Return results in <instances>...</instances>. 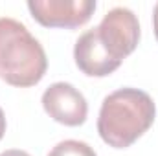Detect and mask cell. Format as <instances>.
Wrapping results in <instances>:
<instances>
[{
  "instance_id": "cell-1",
  "label": "cell",
  "mask_w": 158,
  "mask_h": 156,
  "mask_svg": "<svg viewBox=\"0 0 158 156\" xmlns=\"http://www.w3.org/2000/svg\"><path fill=\"white\" fill-rule=\"evenodd\" d=\"M156 107L153 97L138 88H119L109 94L99 109L98 132L114 147L127 149L155 123Z\"/></svg>"
},
{
  "instance_id": "cell-2",
  "label": "cell",
  "mask_w": 158,
  "mask_h": 156,
  "mask_svg": "<svg viewBox=\"0 0 158 156\" xmlns=\"http://www.w3.org/2000/svg\"><path fill=\"white\" fill-rule=\"evenodd\" d=\"M48 59L30 30L9 17L0 18V77L11 86H35L44 77Z\"/></svg>"
},
{
  "instance_id": "cell-3",
  "label": "cell",
  "mask_w": 158,
  "mask_h": 156,
  "mask_svg": "<svg viewBox=\"0 0 158 156\" xmlns=\"http://www.w3.org/2000/svg\"><path fill=\"white\" fill-rule=\"evenodd\" d=\"M96 31L103 48L109 51V55L121 63L138 46L140 22L131 9L114 7L103 17Z\"/></svg>"
},
{
  "instance_id": "cell-4",
  "label": "cell",
  "mask_w": 158,
  "mask_h": 156,
  "mask_svg": "<svg viewBox=\"0 0 158 156\" xmlns=\"http://www.w3.org/2000/svg\"><path fill=\"white\" fill-rule=\"evenodd\" d=\"M31 17L44 28H79L96 11L94 0H30Z\"/></svg>"
},
{
  "instance_id": "cell-5",
  "label": "cell",
  "mask_w": 158,
  "mask_h": 156,
  "mask_svg": "<svg viewBox=\"0 0 158 156\" xmlns=\"http://www.w3.org/2000/svg\"><path fill=\"white\" fill-rule=\"evenodd\" d=\"M42 107L53 121L66 127L83 125L88 114L85 96L70 83L50 84L42 94Z\"/></svg>"
},
{
  "instance_id": "cell-6",
  "label": "cell",
  "mask_w": 158,
  "mask_h": 156,
  "mask_svg": "<svg viewBox=\"0 0 158 156\" xmlns=\"http://www.w3.org/2000/svg\"><path fill=\"white\" fill-rule=\"evenodd\" d=\"M74 59H76V64L79 70L90 77L110 76L121 64L119 61L112 59L109 55V51L103 48L96 28L86 30L77 39L76 48H74Z\"/></svg>"
},
{
  "instance_id": "cell-7",
  "label": "cell",
  "mask_w": 158,
  "mask_h": 156,
  "mask_svg": "<svg viewBox=\"0 0 158 156\" xmlns=\"http://www.w3.org/2000/svg\"><path fill=\"white\" fill-rule=\"evenodd\" d=\"M48 156H98L96 151L79 140H64L61 143H57Z\"/></svg>"
},
{
  "instance_id": "cell-8",
  "label": "cell",
  "mask_w": 158,
  "mask_h": 156,
  "mask_svg": "<svg viewBox=\"0 0 158 156\" xmlns=\"http://www.w3.org/2000/svg\"><path fill=\"white\" fill-rule=\"evenodd\" d=\"M0 156H30L26 151H20V149H9V151H4Z\"/></svg>"
},
{
  "instance_id": "cell-9",
  "label": "cell",
  "mask_w": 158,
  "mask_h": 156,
  "mask_svg": "<svg viewBox=\"0 0 158 156\" xmlns=\"http://www.w3.org/2000/svg\"><path fill=\"white\" fill-rule=\"evenodd\" d=\"M153 28H155V37L158 40V4L155 6V11H153Z\"/></svg>"
},
{
  "instance_id": "cell-10",
  "label": "cell",
  "mask_w": 158,
  "mask_h": 156,
  "mask_svg": "<svg viewBox=\"0 0 158 156\" xmlns=\"http://www.w3.org/2000/svg\"><path fill=\"white\" fill-rule=\"evenodd\" d=\"M4 132H6V116H4V110L0 109V140L4 138Z\"/></svg>"
}]
</instances>
